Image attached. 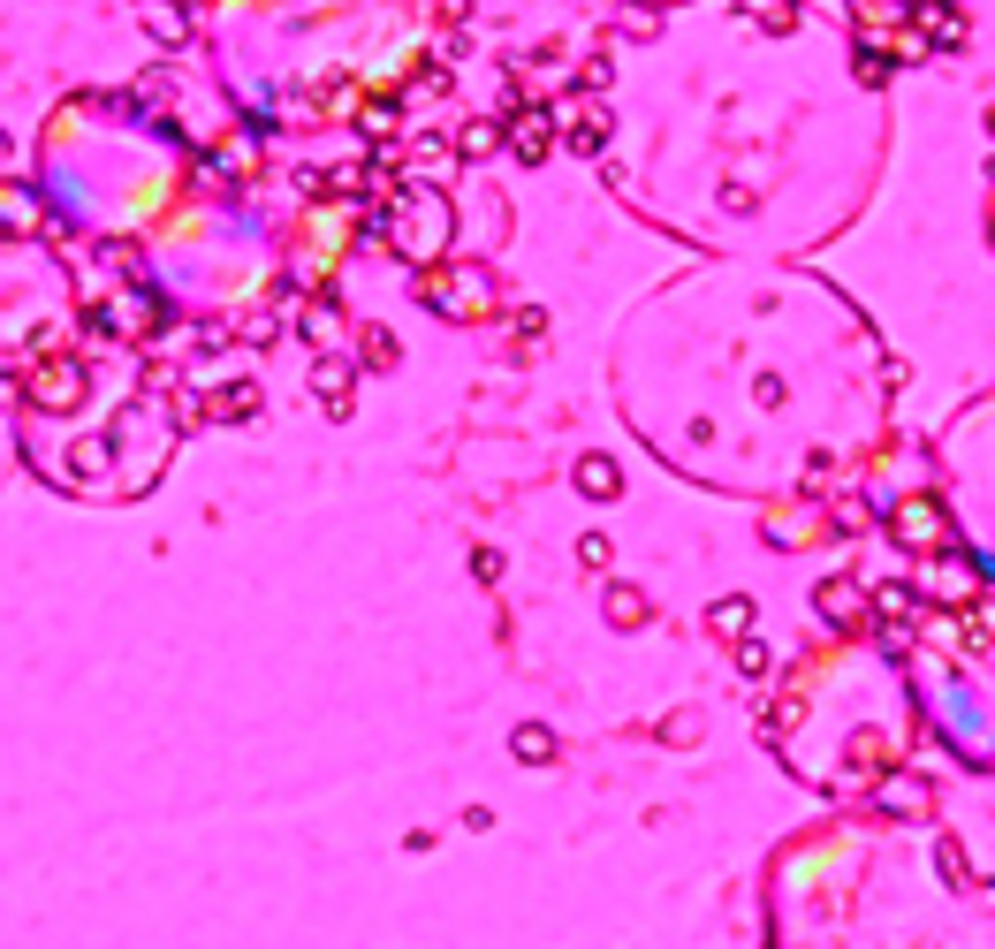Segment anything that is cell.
<instances>
[{
    "label": "cell",
    "instance_id": "obj_4",
    "mask_svg": "<svg viewBox=\"0 0 995 949\" xmlns=\"http://www.w3.org/2000/svg\"><path fill=\"white\" fill-rule=\"evenodd\" d=\"M814 607H821V623H836V631H859L866 607H874V593H866L851 570H836L828 585H814Z\"/></svg>",
    "mask_w": 995,
    "mask_h": 949
},
{
    "label": "cell",
    "instance_id": "obj_30",
    "mask_svg": "<svg viewBox=\"0 0 995 949\" xmlns=\"http://www.w3.org/2000/svg\"><path fill=\"white\" fill-rule=\"evenodd\" d=\"M988 137H995V107H988Z\"/></svg>",
    "mask_w": 995,
    "mask_h": 949
},
{
    "label": "cell",
    "instance_id": "obj_22",
    "mask_svg": "<svg viewBox=\"0 0 995 949\" xmlns=\"http://www.w3.org/2000/svg\"><path fill=\"white\" fill-rule=\"evenodd\" d=\"M737 8H745V16H760V23H768V31H798V0H737Z\"/></svg>",
    "mask_w": 995,
    "mask_h": 949
},
{
    "label": "cell",
    "instance_id": "obj_14",
    "mask_svg": "<svg viewBox=\"0 0 995 949\" xmlns=\"http://www.w3.org/2000/svg\"><path fill=\"white\" fill-rule=\"evenodd\" d=\"M889 69H897V53H889V46H874V39H859V46H851V77H859L866 91H874V85H889Z\"/></svg>",
    "mask_w": 995,
    "mask_h": 949
},
{
    "label": "cell",
    "instance_id": "obj_23",
    "mask_svg": "<svg viewBox=\"0 0 995 949\" xmlns=\"http://www.w3.org/2000/svg\"><path fill=\"white\" fill-rule=\"evenodd\" d=\"M510 752H518V760H532V768H540V760H555V730H540V722H524V730L510 737Z\"/></svg>",
    "mask_w": 995,
    "mask_h": 949
},
{
    "label": "cell",
    "instance_id": "obj_18",
    "mask_svg": "<svg viewBox=\"0 0 995 949\" xmlns=\"http://www.w3.org/2000/svg\"><path fill=\"white\" fill-rule=\"evenodd\" d=\"M737 676H745V684H768V676H776V653H768V639H737Z\"/></svg>",
    "mask_w": 995,
    "mask_h": 949
},
{
    "label": "cell",
    "instance_id": "obj_29",
    "mask_svg": "<svg viewBox=\"0 0 995 949\" xmlns=\"http://www.w3.org/2000/svg\"><path fill=\"white\" fill-rule=\"evenodd\" d=\"M0 160H8V130H0Z\"/></svg>",
    "mask_w": 995,
    "mask_h": 949
},
{
    "label": "cell",
    "instance_id": "obj_6",
    "mask_svg": "<svg viewBox=\"0 0 995 949\" xmlns=\"http://www.w3.org/2000/svg\"><path fill=\"white\" fill-rule=\"evenodd\" d=\"M555 122H563V145H570V152H601V145H608V115L593 107V99H578V91L555 107Z\"/></svg>",
    "mask_w": 995,
    "mask_h": 949
},
{
    "label": "cell",
    "instance_id": "obj_7",
    "mask_svg": "<svg viewBox=\"0 0 995 949\" xmlns=\"http://www.w3.org/2000/svg\"><path fill=\"white\" fill-rule=\"evenodd\" d=\"M752 623H760V601H745V593H722V601L707 607V631H715V639H752Z\"/></svg>",
    "mask_w": 995,
    "mask_h": 949
},
{
    "label": "cell",
    "instance_id": "obj_27",
    "mask_svg": "<svg viewBox=\"0 0 995 949\" xmlns=\"http://www.w3.org/2000/svg\"><path fill=\"white\" fill-rule=\"evenodd\" d=\"M608 77H615V61H608V53H593V61L578 69V85H585V91H608Z\"/></svg>",
    "mask_w": 995,
    "mask_h": 949
},
{
    "label": "cell",
    "instance_id": "obj_19",
    "mask_svg": "<svg viewBox=\"0 0 995 949\" xmlns=\"http://www.w3.org/2000/svg\"><path fill=\"white\" fill-rule=\"evenodd\" d=\"M403 160H418V168H449L456 160V137H441V130H418L411 137V152Z\"/></svg>",
    "mask_w": 995,
    "mask_h": 949
},
{
    "label": "cell",
    "instance_id": "obj_2",
    "mask_svg": "<svg viewBox=\"0 0 995 949\" xmlns=\"http://www.w3.org/2000/svg\"><path fill=\"white\" fill-rule=\"evenodd\" d=\"M23 388H31V403H39V411H53V418H61V411H77V403H85L91 373H85V357H46V365H31V380H23Z\"/></svg>",
    "mask_w": 995,
    "mask_h": 949
},
{
    "label": "cell",
    "instance_id": "obj_12",
    "mask_svg": "<svg viewBox=\"0 0 995 949\" xmlns=\"http://www.w3.org/2000/svg\"><path fill=\"white\" fill-rule=\"evenodd\" d=\"M0 228H8V236H31V228H39V198H31L23 182H0Z\"/></svg>",
    "mask_w": 995,
    "mask_h": 949
},
{
    "label": "cell",
    "instance_id": "obj_13",
    "mask_svg": "<svg viewBox=\"0 0 995 949\" xmlns=\"http://www.w3.org/2000/svg\"><path fill=\"white\" fill-rule=\"evenodd\" d=\"M335 335H343V304H335V297H312V304H304V343L335 349Z\"/></svg>",
    "mask_w": 995,
    "mask_h": 949
},
{
    "label": "cell",
    "instance_id": "obj_3",
    "mask_svg": "<svg viewBox=\"0 0 995 949\" xmlns=\"http://www.w3.org/2000/svg\"><path fill=\"white\" fill-rule=\"evenodd\" d=\"M502 145L518 152V168H540V160L563 145V122H555V107H524V115H510V122H502Z\"/></svg>",
    "mask_w": 995,
    "mask_h": 949
},
{
    "label": "cell",
    "instance_id": "obj_1",
    "mask_svg": "<svg viewBox=\"0 0 995 949\" xmlns=\"http://www.w3.org/2000/svg\"><path fill=\"white\" fill-rule=\"evenodd\" d=\"M889 540L905 547V555H935V547H950V510H943V494H905V502H889Z\"/></svg>",
    "mask_w": 995,
    "mask_h": 949
},
{
    "label": "cell",
    "instance_id": "obj_8",
    "mask_svg": "<svg viewBox=\"0 0 995 949\" xmlns=\"http://www.w3.org/2000/svg\"><path fill=\"white\" fill-rule=\"evenodd\" d=\"M403 365V343H395V327H357V373H395Z\"/></svg>",
    "mask_w": 995,
    "mask_h": 949
},
{
    "label": "cell",
    "instance_id": "obj_26",
    "mask_svg": "<svg viewBox=\"0 0 995 949\" xmlns=\"http://www.w3.org/2000/svg\"><path fill=\"white\" fill-rule=\"evenodd\" d=\"M623 31H631V39H653V31H661V8H623Z\"/></svg>",
    "mask_w": 995,
    "mask_h": 949
},
{
    "label": "cell",
    "instance_id": "obj_15",
    "mask_svg": "<svg viewBox=\"0 0 995 949\" xmlns=\"http://www.w3.org/2000/svg\"><path fill=\"white\" fill-rule=\"evenodd\" d=\"M259 411H266L259 380H228V388H220V418H236V426H252Z\"/></svg>",
    "mask_w": 995,
    "mask_h": 949
},
{
    "label": "cell",
    "instance_id": "obj_21",
    "mask_svg": "<svg viewBox=\"0 0 995 949\" xmlns=\"http://www.w3.org/2000/svg\"><path fill=\"white\" fill-rule=\"evenodd\" d=\"M881 615H889V623H912V615H919V593H912V585H881V593H874V623H881Z\"/></svg>",
    "mask_w": 995,
    "mask_h": 949
},
{
    "label": "cell",
    "instance_id": "obj_25",
    "mask_svg": "<svg viewBox=\"0 0 995 949\" xmlns=\"http://www.w3.org/2000/svg\"><path fill=\"white\" fill-rule=\"evenodd\" d=\"M578 562H585V570H608V562H615L608 532H585V540H578Z\"/></svg>",
    "mask_w": 995,
    "mask_h": 949
},
{
    "label": "cell",
    "instance_id": "obj_20",
    "mask_svg": "<svg viewBox=\"0 0 995 949\" xmlns=\"http://www.w3.org/2000/svg\"><path fill=\"white\" fill-rule=\"evenodd\" d=\"M494 145H502V122H464L456 130V160H486Z\"/></svg>",
    "mask_w": 995,
    "mask_h": 949
},
{
    "label": "cell",
    "instance_id": "obj_16",
    "mask_svg": "<svg viewBox=\"0 0 995 949\" xmlns=\"http://www.w3.org/2000/svg\"><path fill=\"white\" fill-rule=\"evenodd\" d=\"M357 130L373 137V145H388L403 130V99H365V115H357Z\"/></svg>",
    "mask_w": 995,
    "mask_h": 949
},
{
    "label": "cell",
    "instance_id": "obj_5",
    "mask_svg": "<svg viewBox=\"0 0 995 949\" xmlns=\"http://www.w3.org/2000/svg\"><path fill=\"white\" fill-rule=\"evenodd\" d=\"M312 395H319L335 418H349V395H357V357H343V349H319V357H312Z\"/></svg>",
    "mask_w": 995,
    "mask_h": 949
},
{
    "label": "cell",
    "instance_id": "obj_24",
    "mask_svg": "<svg viewBox=\"0 0 995 949\" xmlns=\"http://www.w3.org/2000/svg\"><path fill=\"white\" fill-rule=\"evenodd\" d=\"M130 99H137V107H168V99H175V77H168V69H145V77L130 85Z\"/></svg>",
    "mask_w": 995,
    "mask_h": 949
},
{
    "label": "cell",
    "instance_id": "obj_9",
    "mask_svg": "<svg viewBox=\"0 0 995 949\" xmlns=\"http://www.w3.org/2000/svg\"><path fill=\"white\" fill-rule=\"evenodd\" d=\"M578 494L585 502H615L623 494V464L615 456H578Z\"/></svg>",
    "mask_w": 995,
    "mask_h": 949
},
{
    "label": "cell",
    "instance_id": "obj_10",
    "mask_svg": "<svg viewBox=\"0 0 995 949\" xmlns=\"http://www.w3.org/2000/svg\"><path fill=\"white\" fill-rule=\"evenodd\" d=\"M145 39L183 46V39H190V8H175V0H145Z\"/></svg>",
    "mask_w": 995,
    "mask_h": 949
},
{
    "label": "cell",
    "instance_id": "obj_17",
    "mask_svg": "<svg viewBox=\"0 0 995 949\" xmlns=\"http://www.w3.org/2000/svg\"><path fill=\"white\" fill-rule=\"evenodd\" d=\"M935 873H943L950 889H973V859H965V843H957V836H935Z\"/></svg>",
    "mask_w": 995,
    "mask_h": 949
},
{
    "label": "cell",
    "instance_id": "obj_11",
    "mask_svg": "<svg viewBox=\"0 0 995 949\" xmlns=\"http://www.w3.org/2000/svg\"><path fill=\"white\" fill-rule=\"evenodd\" d=\"M601 615L615 623V631H639L653 607H647V593H639V585H608V593H601Z\"/></svg>",
    "mask_w": 995,
    "mask_h": 949
},
{
    "label": "cell",
    "instance_id": "obj_28",
    "mask_svg": "<svg viewBox=\"0 0 995 949\" xmlns=\"http://www.w3.org/2000/svg\"><path fill=\"white\" fill-rule=\"evenodd\" d=\"M175 8H190V16H198V8H206V0H175Z\"/></svg>",
    "mask_w": 995,
    "mask_h": 949
}]
</instances>
